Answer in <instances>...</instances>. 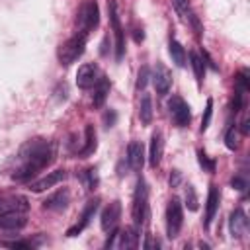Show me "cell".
Here are the masks:
<instances>
[{"label":"cell","instance_id":"cell-35","mask_svg":"<svg viewBox=\"0 0 250 250\" xmlns=\"http://www.w3.org/2000/svg\"><path fill=\"white\" fill-rule=\"evenodd\" d=\"M0 244H4V246H8V248H23V250H29L31 248V244L29 242H0Z\"/></svg>","mask_w":250,"mask_h":250},{"label":"cell","instance_id":"cell-18","mask_svg":"<svg viewBox=\"0 0 250 250\" xmlns=\"http://www.w3.org/2000/svg\"><path fill=\"white\" fill-rule=\"evenodd\" d=\"M219 209V188L217 186H211L209 188V195H207V205H205V221L203 225L209 229L211 221L215 219V213Z\"/></svg>","mask_w":250,"mask_h":250},{"label":"cell","instance_id":"cell-33","mask_svg":"<svg viewBox=\"0 0 250 250\" xmlns=\"http://www.w3.org/2000/svg\"><path fill=\"white\" fill-rule=\"evenodd\" d=\"M115 121H117V113L113 111V109H109V111H105L104 113V125L109 129V127H113L115 125Z\"/></svg>","mask_w":250,"mask_h":250},{"label":"cell","instance_id":"cell-11","mask_svg":"<svg viewBox=\"0 0 250 250\" xmlns=\"http://www.w3.org/2000/svg\"><path fill=\"white\" fill-rule=\"evenodd\" d=\"M64 180H66V172H64V170H55V172H49L47 176H43L41 180L33 182V184L29 186V189L35 191V193H41V191H45V189H49V188H53V186L64 182Z\"/></svg>","mask_w":250,"mask_h":250},{"label":"cell","instance_id":"cell-16","mask_svg":"<svg viewBox=\"0 0 250 250\" xmlns=\"http://www.w3.org/2000/svg\"><path fill=\"white\" fill-rule=\"evenodd\" d=\"M127 162H129V168L135 170V172L143 168V162H145L143 143H139V141H131L129 143V146H127Z\"/></svg>","mask_w":250,"mask_h":250},{"label":"cell","instance_id":"cell-6","mask_svg":"<svg viewBox=\"0 0 250 250\" xmlns=\"http://www.w3.org/2000/svg\"><path fill=\"white\" fill-rule=\"evenodd\" d=\"M107 10H109V21H111V27L115 33V59L121 61V57L125 53V37H123V27H121V21L117 16V6L113 0L107 2Z\"/></svg>","mask_w":250,"mask_h":250},{"label":"cell","instance_id":"cell-27","mask_svg":"<svg viewBox=\"0 0 250 250\" xmlns=\"http://www.w3.org/2000/svg\"><path fill=\"white\" fill-rule=\"evenodd\" d=\"M186 207L189 211H197V195H195L193 186H188L186 188Z\"/></svg>","mask_w":250,"mask_h":250},{"label":"cell","instance_id":"cell-1","mask_svg":"<svg viewBox=\"0 0 250 250\" xmlns=\"http://www.w3.org/2000/svg\"><path fill=\"white\" fill-rule=\"evenodd\" d=\"M55 148L47 139H31L20 148V166L12 174L16 182L31 180L39 170L47 168L53 162Z\"/></svg>","mask_w":250,"mask_h":250},{"label":"cell","instance_id":"cell-24","mask_svg":"<svg viewBox=\"0 0 250 250\" xmlns=\"http://www.w3.org/2000/svg\"><path fill=\"white\" fill-rule=\"evenodd\" d=\"M96 150V129H94V125H86V141H84V146L78 150V154L80 156H88V154H92Z\"/></svg>","mask_w":250,"mask_h":250},{"label":"cell","instance_id":"cell-30","mask_svg":"<svg viewBox=\"0 0 250 250\" xmlns=\"http://www.w3.org/2000/svg\"><path fill=\"white\" fill-rule=\"evenodd\" d=\"M148 78H150V74H148V66H143V68L139 70V76H137V90H145Z\"/></svg>","mask_w":250,"mask_h":250},{"label":"cell","instance_id":"cell-20","mask_svg":"<svg viewBox=\"0 0 250 250\" xmlns=\"http://www.w3.org/2000/svg\"><path fill=\"white\" fill-rule=\"evenodd\" d=\"M27 209H29V203L23 195L10 197L0 205V213H27Z\"/></svg>","mask_w":250,"mask_h":250},{"label":"cell","instance_id":"cell-28","mask_svg":"<svg viewBox=\"0 0 250 250\" xmlns=\"http://www.w3.org/2000/svg\"><path fill=\"white\" fill-rule=\"evenodd\" d=\"M211 115H213V100L209 98V100H207V105H205L203 119H201V133L207 131V127H209V123H211Z\"/></svg>","mask_w":250,"mask_h":250},{"label":"cell","instance_id":"cell-5","mask_svg":"<svg viewBox=\"0 0 250 250\" xmlns=\"http://www.w3.org/2000/svg\"><path fill=\"white\" fill-rule=\"evenodd\" d=\"M100 23V8L96 4V0H88L82 4L80 12H78V25H80V31L86 35L88 31L96 29Z\"/></svg>","mask_w":250,"mask_h":250},{"label":"cell","instance_id":"cell-29","mask_svg":"<svg viewBox=\"0 0 250 250\" xmlns=\"http://www.w3.org/2000/svg\"><path fill=\"white\" fill-rule=\"evenodd\" d=\"M98 182H100L98 170L96 168H88L86 170V186H88V189H96L98 188Z\"/></svg>","mask_w":250,"mask_h":250},{"label":"cell","instance_id":"cell-23","mask_svg":"<svg viewBox=\"0 0 250 250\" xmlns=\"http://www.w3.org/2000/svg\"><path fill=\"white\" fill-rule=\"evenodd\" d=\"M139 117H141V123H143V125H150V121H152V100H150L148 94H145V96L141 98Z\"/></svg>","mask_w":250,"mask_h":250},{"label":"cell","instance_id":"cell-25","mask_svg":"<svg viewBox=\"0 0 250 250\" xmlns=\"http://www.w3.org/2000/svg\"><path fill=\"white\" fill-rule=\"evenodd\" d=\"M189 61H191V68H193L195 80H197V84H201L203 78H205V62L197 53H189Z\"/></svg>","mask_w":250,"mask_h":250},{"label":"cell","instance_id":"cell-19","mask_svg":"<svg viewBox=\"0 0 250 250\" xmlns=\"http://www.w3.org/2000/svg\"><path fill=\"white\" fill-rule=\"evenodd\" d=\"M109 94V80L105 76H100V80L94 84V94H92V105L94 107H102L105 98Z\"/></svg>","mask_w":250,"mask_h":250},{"label":"cell","instance_id":"cell-8","mask_svg":"<svg viewBox=\"0 0 250 250\" xmlns=\"http://www.w3.org/2000/svg\"><path fill=\"white\" fill-rule=\"evenodd\" d=\"M100 76H102V72H100L98 64L86 62V64H82V66L78 68V72H76V86L82 88V90L94 88V84L100 80Z\"/></svg>","mask_w":250,"mask_h":250},{"label":"cell","instance_id":"cell-4","mask_svg":"<svg viewBox=\"0 0 250 250\" xmlns=\"http://www.w3.org/2000/svg\"><path fill=\"white\" fill-rule=\"evenodd\" d=\"M184 225V209L178 197H172L166 207V234L168 238H176Z\"/></svg>","mask_w":250,"mask_h":250},{"label":"cell","instance_id":"cell-12","mask_svg":"<svg viewBox=\"0 0 250 250\" xmlns=\"http://www.w3.org/2000/svg\"><path fill=\"white\" fill-rule=\"evenodd\" d=\"M229 229H230V234H232L234 238H242V236L248 232V219H246V213H244L240 207L230 213Z\"/></svg>","mask_w":250,"mask_h":250},{"label":"cell","instance_id":"cell-15","mask_svg":"<svg viewBox=\"0 0 250 250\" xmlns=\"http://www.w3.org/2000/svg\"><path fill=\"white\" fill-rule=\"evenodd\" d=\"M162 152H164V139L160 131H154L150 137V145H148V164L152 168H156L162 160Z\"/></svg>","mask_w":250,"mask_h":250},{"label":"cell","instance_id":"cell-32","mask_svg":"<svg viewBox=\"0 0 250 250\" xmlns=\"http://www.w3.org/2000/svg\"><path fill=\"white\" fill-rule=\"evenodd\" d=\"M197 154H199V164H201V166H203L205 170L213 172V170H215V162H213V160H211V158H209V156H207V154H205L203 150H199Z\"/></svg>","mask_w":250,"mask_h":250},{"label":"cell","instance_id":"cell-14","mask_svg":"<svg viewBox=\"0 0 250 250\" xmlns=\"http://www.w3.org/2000/svg\"><path fill=\"white\" fill-rule=\"evenodd\" d=\"M68 201H70V191L66 188H61V189H57L55 193H51L43 201V209H47V211H61V209H64L68 205Z\"/></svg>","mask_w":250,"mask_h":250},{"label":"cell","instance_id":"cell-7","mask_svg":"<svg viewBox=\"0 0 250 250\" xmlns=\"http://www.w3.org/2000/svg\"><path fill=\"white\" fill-rule=\"evenodd\" d=\"M168 109H170V115L174 119V123L178 127H186L189 125V119H191V111H189V105L180 98V96H172L168 100Z\"/></svg>","mask_w":250,"mask_h":250},{"label":"cell","instance_id":"cell-3","mask_svg":"<svg viewBox=\"0 0 250 250\" xmlns=\"http://www.w3.org/2000/svg\"><path fill=\"white\" fill-rule=\"evenodd\" d=\"M133 221H135L137 229L145 227L148 221V189H146V184L143 178H139L137 189L133 195Z\"/></svg>","mask_w":250,"mask_h":250},{"label":"cell","instance_id":"cell-9","mask_svg":"<svg viewBox=\"0 0 250 250\" xmlns=\"http://www.w3.org/2000/svg\"><path fill=\"white\" fill-rule=\"evenodd\" d=\"M121 219V201H111L104 211H102V217H100V227L104 232H111L117 223Z\"/></svg>","mask_w":250,"mask_h":250},{"label":"cell","instance_id":"cell-13","mask_svg":"<svg viewBox=\"0 0 250 250\" xmlns=\"http://www.w3.org/2000/svg\"><path fill=\"white\" fill-rule=\"evenodd\" d=\"M98 203H100V199H92V201H88V205L84 207V211H82V217H80V221L74 225V227H70L68 230H66V236H76L78 232H82L88 225H90V219L94 217V213L98 211Z\"/></svg>","mask_w":250,"mask_h":250},{"label":"cell","instance_id":"cell-22","mask_svg":"<svg viewBox=\"0 0 250 250\" xmlns=\"http://www.w3.org/2000/svg\"><path fill=\"white\" fill-rule=\"evenodd\" d=\"M168 53H170L172 61L176 62V66H184V64H186V49L182 47L180 41L170 39V43H168Z\"/></svg>","mask_w":250,"mask_h":250},{"label":"cell","instance_id":"cell-17","mask_svg":"<svg viewBox=\"0 0 250 250\" xmlns=\"http://www.w3.org/2000/svg\"><path fill=\"white\" fill-rule=\"evenodd\" d=\"M25 223H27L25 213H0V229L18 230L25 227Z\"/></svg>","mask_w":250,"mask_h":250},{"label":"cell","instance_id":"cell-21","mask_svg":"<svg viewBox=\"0 0 250 250\" xmlns=\"http://www.w3.org/2000/svg\"><path fill=\"white\" fill-rule=\"evenodd\" d=\"M117 238H119L117 248H137V242H139V229H137V227H127L123 232L117 234Z\"/></svg>","mask_w":250,"mask_h":250},{"label":"cell","instance_id":"cell-34","mask_svg":"<svg viewBox=\"0 0 250 250\" xmlns=\"http://www.w3.org/2000/svg\"><path fill=\"white\" fill-rule=\"evenodd\" d=\"M230 184H232V188H234V189H238V191H244V189H246V186H248V184H246V180H244L242 176H234Z\"/></svg>","mask_w":250,"mask_h":250},{"label":"cell","instance_id":"cell-36","mask_svg":"<svg viewBox=\"0 0 250 250\" xmlns=\"http://www.w3.org/2000/svg\"><path fill=\"white\" fill-rule=\"evenodd\" d=\"M143 246L148 250V248H158L160 244H158V240H154L150 234H146V240H145V244H143Z\"/></svg>","mask_w":250,"mask_h":250},{"label":"cell","instance_id":"cell-37","mask_svg":"<svg viewBox=\"0 0 250 250\" xmlns=\"http://www.w3.org/2000/svg\"><path fill=\"white\" fill-rule=\"evenodd\" d=\"M242 133H244V135L248 133V119H244V121H242Z\"/></svg>","mask_w":250,"mask_h":250},{"label":"cell","instance_id":"cell-10","mask_svg":"<svg viewBox=\"0 0 250 250\" xmlns=\"http://www.w3.org/2000/svg\"><path fill=\"white\" fill-rule=\"evenodd\" d=\"M150 78H152V84H154V88H156V94L166 96V94L170 92V88H172V72H170L162 62H156L154 72H152Z\"/></svg>","mask_w":250,"mask_h":250},{"label":"cell","instance_id":"cell-2","mask_svg":"<svg viewBox=\"0 0 250 250\" xmlns=\"http://www.w3.org/2000/svg\"><path fill=\"white\" fill-rule=\"evenodd\" d=\"M86 51V35L84 33H76L70 39H66L61 47H59V62L62 66H70L74 61H78Z\"/></svg>","mask_w":250,"mask_h":250},{"label":"cell","instance_id":"cell-26","mask_svg":"<svg viewBox=\"0 0 250 250\" xmlns=\"http://www.w3.org/2000/svg\"><path fill=\"white\" fill-rule=\"evenodd\" d=\"M238 137H236V125H232V127H229V131H227V135H225V145H227V148H230V150H236L238 148V141H236Z\"/></svg>","mask_w":250,"mask_h":250},{"label":"cell","instance_id":"cell-31","mask_svg":"<svg viewBox=\"0 0 250 250\" xmlns=\"http://www.w3.org/2000/svg\"><path fill=\"white\" fill-rule=\"evenodd\" d=\"M236 90H240V92H246L248 90V72L246 70H242V72H238L236 74Z\"/></svg>","mask_w":250,"mask_h":250}]
</instances>
